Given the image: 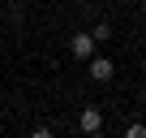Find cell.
Segmentation results:
<instances>
[{
  "label": "cell",
  "instance_id": "obj_1",
  "mask_svg": "<svg viewBox=\"0 0 146 138\" xmlns=\"http://www.w3.org/2000/svg\"><path fill=\"white\" fill-rule=\"evenodd\" d=\"M95 48H99V43H95V35H90V30H73V39H69L73 60H90V56H95Z\"/></svg>",
  "mask_w": 146,
  "mask_h": 138
},
{
  "label": "cell",
  "instance_id": "obj_2",
  "mask_svg": "<svg viewBox=\"0 0 146 138\" xmlns=\"http://www.w3.org/2000/svg\"><path fill=\"white\" fill-rule=\"evenodd\" d=\"M103 125H108V121H103V108L86 104V108L78 112V129H82V134H103Z\"/></svg>",
  "mask_w": 146,
  "mask_h": 138
},
{
  "label": "cell",
  "instance_id": "obj_3",
  "mask_svg": "<svg viewBox=\"0 0 146 138\" xmlns=\"http://www.w3.org/2000/svg\"><path fill=\"white\" fill-rule=\"evenodd\" d=\"M86 74H90V82H112V78H116V65H112L108 56H90V60H86Z\"/></svg>",
  "mask_w": 146,
  "mask_h": 138
},
{
  "label": "cell",
  "instance_id": "obj_4",
  "mask_svg": "<svg viewBox=\"0 0 146 138\" xmlns=\"http://www.w3.org/2000/svg\"><path fill=\"white\" fill-rule=\"evenodd\" d=\"M90 35H95V43H108V39H112V22H108V17H103V22H95V26H90Z\"/></svg>",
  "mask_w": 146,
  "mask_h": 138
},
{
  "label": "cell",
  "instance_id": "obj_5",
  "mask_svg": "<svg viewBox=\"0 0 146 138\" xmlns=\"http://www.w3.org/2000/svg\"><path fill=\"white\" fill-rule=\"evenodd\" d=\"M125 134H129V138H146V125H142V121H133V125H125Z\"/></svg>",
  "mask_w": 146,
  "mask_h": 138
},
{
  "label": "cell",
  "instance_id": "obj_6",
  "mask_svg": "<svg viewBox=\"0 0 146 138\" xmlns=\"http://www.w3.org/2000/svg\"><path fill=\"white\" fill-rule=\"evenodd\" d=\"M137 9H142V13H146V0H137Z\"/></svg>",
  "mask_w": 146,
  "mask_h": 138
},
{
  "label": "cell",
  "instance_id": "obj_7",
  "mask_svg": "<svg viewBox=\"0 0 146 138\" xmlns=\"http://www.w3.org/2000/svg\"><path fill=\"white\" fill-rule=\"evenodd\" d=\"M125 5H137V0H125Z\"/></svg>",
  "mask_w": 146,
  "mask_h": 138
}]
</instances>
